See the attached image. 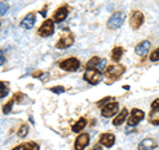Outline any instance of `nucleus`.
<instances>
[{"instance_id":"obj_1","label":"nucleus","mask_w":159,"mask_h":150,"mask_svg":"<svg viewBox=\"0 0 159 150\" xmlns=\"http://www.w3.org/2000/svg\"><path fill=\"white\" fill-rule=\"evenodd\" d=\"M60 68L62 69V71H66V72H76L77 69L80 68L81 65V63H80V60L76 59V57H69V59H65L62 60V61H60Z\"/></svg>"},{"instance_id":"obj_2","label":"nucleus","mask_w":159,"mask_h":150,"mask_svg":"<svg viewBox=\"0 0 159 150\" xmlns=\"http://www.w3.org/2000/svg\"><path fill=\"white\" fill-rule=\"evenodd\" d=\"M125 71H126V68L123 65H121V64H111V65H107L105 72H106V76L109 78L117 80L125 73Z\"/></svg>"},{"instance_id":"obj_3","label":"nucleus","mask_w":159,"mask_h":150,"mask_svg":"<svg viewBox=\"0 0 159 150\" xmlns=\"http://www.w3.org/2000/svg\"><path fill=\"white\" fill-rule=\"evenodd\" d=\"M123 20H125V13L121 12V11H117V12H114L111 15L110 19H109L107 27L110 28V29H118L119 27L122 26Z\"/></svg>"},{"instance_id":"obj_4","label":"nucleus","mask_w":159,"mask_h":150,"mask_svg":"<svg viewBox=\"0 0 159 150\" xmlns=\"http://www.w3.org/2000/svg\"><path fill=\"white\" fill-rule=\"evenodd\" d=\"M145 118V112L141 110V109H133L130 113V117H127V126H137V125Z\"/></svg>"},{"instance_id":"obj_5","label":"nucleus","mask_w":159,"mask_h":150,"mask_svg":"<svg viewBox=\"0 0 159 150\" xmlns=\"http://www.w3.org/2000/svg\"><path fill=\"white\" fill-rule=\"evenodd\" d=\"M53 32H54V23H53L52 19L45 20V21L41 24V27L39 28V31H37V33H39L41 37H48V36H51V35H53Z\"/></svg>"},{"instance_id":"obj_6","label":"nucleus","mask_w":159,"mask_h":150,"mask_svg":"<svg viewBox=\"0 0 159 150\" xmlns=\"http://www.w3.org/2000/svg\"><path fill=\"white\" fill-rule=\"evenodd\" d=\"M73 43H74L73 35L70 32H65V33H62V36L57 40L56 47L58 49H66V48H69L70 45H73Z\"/></svg>"},{"instance_id":"obj_7","label":"nucleus","mask_w":159,"mask_h":150,"mask_svg":"<svg viewBox=\"0 0 159 150\" xmlns=\"http://www.w3.org/2000/svg\"><path fill=\"white\" fill-rule=\"evenodd\" d=\"M101 72H98L97 69H86V72L84 73V78L85 81H88L92 85H97L99 81H101Z\"/></svg>"},{"instance_id":"obj_8","label":"nucleus","mask_w":159,"mask_h":150,"mask_svg":"<svg viewBox=\"0 0 159 150\" xmlns=\"http://www.w3.org/2000/svg\"><path fill=\"white\" fill-rule=\"evenodd\" d=\"M145 21V15L141 11H133L130 15V27L133 29H138Z\"/></svg>"},{"instance_id":"obj_9","label":"nucleus","mask_w":159,"mask_h":150,"mask_svg":"<svg viewBox=\"0 0 159 150\" xmlns=\"http://www.w3.org/2000/svg\"><path fill=\"white\" fill-rule=\"evenodd\" d=\"M118 109H119L118 102H116V101L109 102V104H106V105H105V106H102L101 114H102L103 117H113L114 114H116V113L118 112Z\"/></svg>"},{"instance_id":"obj_10","label":"nucleus","mask_w":159,"mask_h":150,"mask_svg":"<svg viewBox=\"0 0 159 150\" xmlns=\"http://www.w3.org/2000/svg\"><path fill=\"white\" fill-rule=\"evenodd\" d=\"M89 134L88 133H81L74 141V149L76 150H84L89 145Z\"/></svg>"},{"instance_id":"obj_11","label":"nucleus","mask_w":159,"mask_h":150,"mask_svg":"<svg viewBox=\"0 0 159 150\" xmlns=\"http://www.w3.org/2000/svg\"><path fill=\"white\" fill-rule=\"evenodd\" d=\"M99 143L105 148H111L116 143V136L113 133H102L99 136Z\"/></svg>"},{"instance_id":"obj_12","label":"nucleus","mask_w":159,"mask_h":150,"mask_svg":"<svg viewBox=\"0 0 159 150\" xmlns=\"http://www.w3.org/2000/svg\"><path fill=\"white\" fill-rule=\"evenodd\" d=\"M158 146V141L154 138H145L138 143V150H154Z\"/></svg>"},{"instance_id":"obj_13","label":"nucleus","mask_w":159,"mask_h":150,"mask_svg":"<svg viewBox=\"0 0 159 150\" xmlns=\"http://www.w3.org/2000/svg\"><path fill=\"white\" fill-rule=\"evenodd\" d=\"M150 47H151L150 40H143V41H141L135 47V53L138 56H145V54L150 51Z\"/></svg>"},{"instance_id":"obj_14","label":"nucleus","mask_w":159,"mask_h":150,"mask_svg":"<svg viewBox=\"0 0 159 150\" xmlns=\"http://www.w3.org/2000/svg\"><path fill=\"white\" fill-rule=\"evenodd\" d=\"M68 13H69V11H68L66 7H60V8H57L56 12H54V15H53V21H56V23L64 21V20L66 19Z\"/></svg>"},{"instance_id":"obj_15","label":"nucleus","mask_w":159,"mask_h":150,"mask_svg":"<svg viewBox=\"0 0 159 150\" xmlns=\"http://www.w3.org/2000/svg\"><path fill=\"white\" fill-rule=\"evenodd\" d=\"M34 20H36L34 13H28L27 16L21 20V27L24 29H32L34 26Z\"/></svg>"},{"instance_id":"obj_16","label":"nucleus","mask_w":159,"mask_h":150,"mask_svg":"<svg viewBox=\"0 0 159 150\" xmlns=\"http://www.w3.org/2000/svg\"><path fill=\"white\" fill-rule=\"evenodd\" d=\"M127 114H129V112H127V109H122V112H119V114L113 120V125L114 126H119V125H122L123 122L127 120Z\"/></svg>"},{"instance_id":"obj_17","label":"nucleus","mask_w":159,"mask_h":150,"mask_svg":"<svg viewBox=\"0 0 159 150\" xmlns=\"http://www.w3.org/2000/svg\"><path fill=\"white\" fill-rule=\"evenodd\" d=\"M125 53V49H123L122 47H114L113 48V51H111V54H110V57L114 63H118L119 60L122 59V54Z\"/></svg>"},{"instance_id":"obj_18","label":"nucleus","mask_w":159,"mask_h":150,"mask_svg":"<svg viewBox=\"0 0 159 150\" xmlns=\"http://www.w3.org/2000/svg\"><path fill=\"white\" fill-rule=\"evenodd\" d=\"M85 126H86V120L82 117V118H80L76 124H73L72 130H73L74 133H80L81 130H84V129H85Z\"/></svg>"},{"instance_id":"obj_19","label":"nucleus","mask_w":159,"mask_h":150,"mask_svg":"<svg viewBox=\"0 0 159 150\" xmlns=\"http://www.w3.org/2000/svg\"><path fill=\"white\" fill-rule=\"evenodd\" d=\"M148 121H150L152 125H159V109H155V110L150 112L148 114Z\"/></svg>"},{"instance_id":"obj_20","label":"nucleus","mask_w":159,"mask_h":150,"mask_svg":"<svg viewBox=\"0 0 159 150\" xmlns=\"http://www.w3.org/2000/svg\"><path fill=\"white\" fill-rule=\"evenodd\" d=\"M99 61H101V59H99L98 56H94V57H92V59L86 63L85 67H86V69H96Z\"/></svg>"},{"instance_id":"obj_21","label":"nucleus","mask_w":159,"mask_h":150,"mask_svg":"<svg viewBox=\"0 0 159 150\" xmlns=\"http://www.w3.org/2000/svg\"><path fill=\"white\" fill-rule=\"evenodd\" d=\"M21 150H40V146H39L37 142L29 141L27 143H23L21 145Z\"/></svg>"},{"instance_id":"obj_22","label":"nucleus","mask_w":159,"mask_h":150,"mask_svg":"<svg viewBox=\"0 0 159 150\" xmlns=\"http://www.w3.org/2000/svg\"><path fill=\"white\" fill-rule=\"evenodd\" d=\"M9 93V87H8V82H4V81H0V98H4Z\"/></svg>"},{"instance_id":"obj_23","label":"nucleus","mask_w":159,"mask_h":150,"mask_svg":"<svg viewBox=\"0 0 159 150\" xmlns=\"http://www.w3.org/2000/svg\"><path fill=\"white\" fill-rule=\"evenodd\" d=\"M29 132V129H28V125L27 124H23L21 126H20V129L17 130V136L20 138H24V137H27V134Z\"/></svg>"},{"instance_id":"obj_24","label":"nucleus","mask_w":159,"mask_h":150,"mask_svg":"<svg viewBox=\"0 0 159 150\" xmlns=\"http://www.w3.org/2000/svg\"><path fill=\"white\" fill-rule=\"evenodd\" d=\"M25 98H27V96L24 93H21V92H17V93L13 94V100H15V102H17V104L24 102L25 101Z\"/></svg>"},{"instance_id":"obj_25","label":"nucleus","mask_w":159,"mask_h":150,"mask_svg":"<svg viewBox=\"0 0 159 150\" xmlns=\"http://www.w3.org/2000/svg\"><path fill=\"white\" fill-rule=\"evenodd\" d=\"M13 104H15V100H13V98H12V100H9L7 104H4V105H3V113H4V114L11 113V110H12V105H13Z\"/></svg>"},{"instance_id":"obj_26","label":"nucleus","mask_w":159,"mask_h":150,"mask_svg":"<svg viewBox=\"0 0 159 150\" xmlns=\"http://www.w3.org/2000/svg\"><path fill=\"white\" fill-rule=\"evenodd\" d=\"M114 101V98L113 97H105V98H102V100H99V101L97 102V105H98V106H105V105L106 104H109V102H113Z\"/></svg>"},{"instance_id":"obj_27","label":"nucleus","mask_w":159,"mask_h":150,"mask_svg":"<svg viewBox=\"0 0 159 150\" xmlns=\"http://www.w3.org/2000/svg\"><path fill=\"white\" fill-rule=\"evenodd\" d=\"M150 60H151L152 63H155V61H159V48L154 49V51L151 52V54H150Z\"/></svg>"},{"instance_id":"obj_28","label":"nucleus","mask_w":159,"mask_h":150,"mask_svg":"<svg viewBox=\"0 0 159 150\" xmlns=\"http://www.w3.org/2000/svg\"><path fill=\"white\" fill-rule=\"evenodd\" d=\"M97 71L98 72H103V71H106V60L105 59H101V61L98 63V65H97Z\"/></svg>"},{"instance_id":"obj_29","label":"nucleus","mask_w":159,"mask_h":150,"mask_svg":"<svg viewBox=\"0 0 159 150\" xmlns=\"http://www.w3.org/2000/svg\"><path fill=\"white\" fill-rule=\"evenodd\" d=\"M8 9H9V6H8L7 2H2V3H0V15H6Z\"/></svg>"},{"instance_id":"obj_30","label":"nucleus","mask_w":159,"mask_h":150,"mask_svg":"<svg viewBox=\"0 0 159 150\" xmlns=\"http://www.w3.org/2000/svg\"><path fill=\"white\" fill-rule=\"evenodd\" d=\"M51 91L53 93H56V94H61V93L65 92V88H64V87H54V88L51 89Z\"/></svg>"},{"instance_id":"obj_31","label":"nucleus","mask_w":159,"mask_h":150,"mask_svg":"<svg viewBox=\"0 0 159 150\" xmlns=\"http://www.w3.org/2000/svg\"><path fill=\"white\" fill-rule=\"evenodd\" d=\"M4 63H6V54H4V52L0 49V65H3Z\"/></svg>"},{"instance_id":"obj_32","label":"nucleus","mask_w":159,"mask_h":150,"mask_svg":"<svg viewBox=\"0 0 159 150\" xmlns=\"http://www.w3.org/2000/svg\"><path fill=\"white\" fill-rule=\"evenodd\" d=\"M151 109H159V98L158 100H155V101H152V104H151Z\"/></svg>"},{"instance_id":"obj_33","label":"nucleus","mask_w":159,"mask_h":150,"mask_svg":"<svg viewBox=\"0 0 159 150\" xmlns=\"http://www.w3.org/2000/svg\"><path fill=\"white\" fill-rule=\"evenodd\" d=\"M90 150H102V145L101 143H96Z\"/></svg>"},{"instance_id":"obj_34","label":"nucleus","mask_w":159,"mask_h":150,"mask_svg":"<svg viewBox=\"0 0 159 150\" xmlns=\"http://www.w3.org/2000/svg\"><path fill=\"white\" fill-rule=\"evenodd\" d=\"M12 150H21V145H17L16 148H13Z\"/></svg>"},{"instance_id":"obj_35","label":"nucleus","mask_w":159,"mask_h":150,"mask_svg":"<svg viewBox=\"0 0 159 150\" xmlns=\"http://www.w3.org/2000/svg\"><path fill=\"white\" fill-rule=\"evenodd\" d=\"M0 24H2V23H0Z\"/></svg>"}]
</instances>
